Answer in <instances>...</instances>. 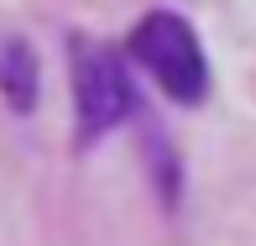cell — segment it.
<instances>
[{"label":"cell","mask_w":256,"mask_h":246,"mask_svg":"<svg viewBox=\"0 0 256 246\" xmlns=\"http://www.w3.org/2000/svg\"><path fill=\"white\" fill-rule=\"evenodd\" d=\"M131 53L146 63V74H152L172 100H183V105H199L204 100L209 68H204L199 37H194V27L183 16H172V11H152V16L131 32Z\"/></svg>","instance_id":"6da1fadb"},{"label":"cell","mask_w":256,"mask_h":246,"mask_svg":"<svg viewBox=\"0 0 256 246\" xmlns=\"http://www.w3.org/2000/svg\"><path fill=\"white\" fill-rule=\"evenodd\" d=\"M74 89H78V136L84 142L115 131L136 110V89H131L126 63L110 48H94V42L74 48Z\"/></svg>","instance_id":"7a4b0ae2"},{"label":"cell","mask_w":256,"mask_h":246,"mask_svg":"<svg viewBox=\"0 0 256 246\" xmlns=\"http://www.w3.org/2000/svg\"><path fill=\"white\" fill-rule=\"evenodd\" d=\"M0 95H6L10 110H32L37 105V53L16 37L0 42Z\"/></svg>","instance_id":"3957f363"}]
</instances>
